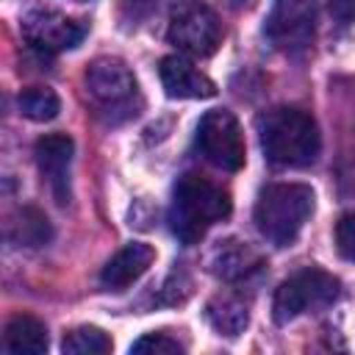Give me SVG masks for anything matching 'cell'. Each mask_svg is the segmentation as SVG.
<instances>
[{"mask_svg": "<svg viewBox=\"0 0 355 355\" xmlns=\"http://www.w3.org/2000/svg\"><path fill=\"white\" fill-rule=\"evenodd\" d=\"M153 261H155V250L150 244L130 241L114 258L105 261V266L100 272V283L108 291H125L128 286H133L153 266Z\"/></svg>", "mask_w": 355, "mask_h": 355, "instance_id": "13", "label": "cell"}, {"mask_svg": "<svg viewBox=\"0 0 355 355\" xmlns=\"http://www.w3.org/2000/svg\"><path fill=\"white\" fill-rule=\"evenodd\" d=\"M336 247L341 258L355 263V214H344L336 222Z\"/></svg>", "mask_w": 355, "mask_h": 355, "instance_id": "20", "label": "cell"}, {"mask_svg": "<svg viewBox=\"0 0 355 355\" xmlns=\"http://www.w3.org/2000/svg\"><path fill=\"white\" fill-rule=\"evenodd\" d=\"M263 158L280 169H305L319 158L322 136L316 119L297 105H277L258 116Z\"/></svg>", "mask_w": 355, "mask_h": 355, "instance_id": "1", "label": "cell"}, {"mask_svg": "<svg viewBox=\"0 0 355 355\" xmlns=\"http://www.w3.org/2000/svg\"><path fill=\"white\" fill-rule=\"evenodd\" d=\"M205 316H208V322H211V327L216 333H222V336H239L247 327V322H250V308L236 294H225V297L219 294V297H214L205 305Z\"/></svg>", "mask_w": 355, "mask_h": 355, "instance_id": "15", "label": "cell"}, {"mask_svg": "<svg viewBox=\"0 0 355 355\" xmlns=\"http://www.w3.org/2000/svg\"><path fill=\"white\" fill-rule=\"evenodd\" d=\"M230 216V194L202 175L186 172L172 189L169 227L183 244H197L208 227Z\"/></svg>", "mask_w": 355, "mask_h": 355, "instance_id": "2", "label": "cell"}, {"mask_svg": "<svg viewBox=\"0 0 355 355\" xmlns=\"http://www.w3.org/2000/svg\"><path fill=\"white\" fill-rule=\"evenodd\" d=\"M133 355H172V352H183V344H178L175 338H169L166 333H144L139 341L130 344Z\"/></svg>", "mask_w": 355, "mask_h": 355, "instance_id": "19", "label": "cell"}, {"mask_svg": "<svg viewBox=\"0 0 355 355\" xmlns=\"http://www.w3.org/2000/svg\"><path fill=\"white\" fill-rule=\"evenodd\" d=\"M269 44L286 55H300L316 36V3L313 0H272L263 22Z\"/></svg>", "mask_w": 355, "mask_h": 355, "instance_id": "7", "label": "cell"}, {"mask_svg": "<svg viewBox=\"0 0 355 355\" xmlns=\"http://www.w3.org/2000/svg\"><path fill=\"white\" fill-rule=\"evenodd\" d=\"M161 86L172 100H208L216 94V86L183 55H166L158 64Z\"/></svg>", "mask_w": 355, "mask_h": 355, "instance_id": "11", "label": "cell"}, {"mask_svg": "<svg viewBox=\"0 0 355 355\" xmlns=\"http://www.w3.org/2000/svg\"><path fill=\"white\" fill-rule=\"evenodd\" d=\"M72 153H75V141L67 133H47L33 144L36 166H39L42 178L47 180L50 194L58 205H67L72 197V189H69Z\"/></svg>", "mask_w": 355, "mask_h": 355, "instance_id": "9", "label": "cell"}, {"mask_svg": "<svg viewBox=\"0 0 355 355\" xmlns=\"http://www.w3.org/2000/svg\"><path fill=\"white\" fill-rule=\"evenodd\" d=\"M166 39L180 53L205 58V55H214L222 42V22L208 3L186 0L172 11Z\"/></svg>", "mask_w": 355, "mask_h": 355, "instance_id": "5", "label": "cell"}, {"mask_svg": "<svg viewBox=\"0 0 355 355\" xmlns=\"http://www.w3.org/2000/svg\"><path fill=\"white\" fill-rule=\"evenodd\" d=\"M61 349L67 355H108L114 349V341H111V336L105 330L83 324V327H75V330H69L64 336Z\"/></svg>", "mask_w": 355, "mask_h": 355, "instance_id": "17", "label": "cell"}, {"mask_svg": "<svg viewBox=\"0 0 355 355\" xmlns=\"http://www.w3.org/2000/svg\"><path fill=\"white\" fill-rule=\"evenodd\" d=\"M86 89L100 105L119 108V105H128L133 100L136 78H133V72L128 69L125 61L103 55V58H94L86 67Z\"/></svg>", "mask_w": 355, "mask_h": 355, "instance_id": "10", "label": "cell"}, {"mask_svg": "<svg viewBox=\"0 0 355 355\" xmlns=\"http://www.w3.org/2000/svg\"><path fill=\"white\" fill-rule=\"evenodd\" d=\"M14 239H17L19 244H25V247H42V244H47V241H50L47 216L39 214L36 208H22Z\"/></svg>", "mask_w": 355, "mask_h": 355, "instance_id": "18", "label": "cell"}, {"mask_svg": "<svg viewBox=\"0 0 355 355\" xmlns=\"http://www.w3.org/2000/svg\"><path fill=\"white\" fill-rule=\"evenodd\" d=\"M336 300H338V280L324 269L305 266L277 286L275 302H272V316L277 324H288L291 319H297L302 313L324 311Z\"/></svg>", "mask_w": 355, "mask_h": 355, "instance_id": "4", "label": "cell"}, {"mask_svg": "<svg viewBox=\"0 0 355 355\" xmlns=\"http://www.w3.org/2000/svg\"><path fill=\"white\" fill-rule=\"evenodd\" d=\"M197 147L202 158L225 172H239L247 158L244 147V133L233 111L227 108H214L205 111L202 119L197 122Z\"/></svg>", "mask_w": 355, "mask_h": 355, "instance_id": "6", "label": "cell"}, {"mask_svg": "<svg viewBox=\"0 0 355 355\" xmlns=\"http://www.w3.org/2000/svg\"><path fill=\"white\" fill-rule=\"evenodd\" d=\"M324 3L336 22H341V25L355 22V0H324Z\"/></svg>", "mask_w": 355, "mask_h": 355, "instance_id": "21", "label": "cell"}, {"mask_svg": "<svg viewBox=\"0 0 355 355\" xmlns=\"http://www.w3.org/2000/svg\"><path fill=\"white\" fill-rule=\"evenodd\" d=\"M261 255L239 239H219L214 241V247L205 252V269L219 277V280H241L247 275H252L255 269H261Z\"/></svg>", "mask_w": 355, "mask_h": 355, "instance_id": "12", "label": "cell"}, {"mask_svg": "<svg viewBox=\"0 0 355 355\" xmlns=\"http://www.w3.org/2000/svg\"><path fill=\"white\" fill-rule=\"evenodd\" d=\"M22 36L39 53H61L83 42L86 22L67 17L55 8H36L22 17Z\"/></svg>", "mask_w": 355, "mask_h": 355, "instance_id": "8", "label": "cell"}, {"mask_svg": "<svg viewBox=\"0 0 355 355\" xmlns=\"http://www.w3.org/2000/svg\"><path fill=\"white\" fill-rule=\"evenodd\" d=\"M227 3H230V6H244L247 0H227Z\"/></svg>", "mask_w": 355, "mask_h": 355, "instance_id": "22", "label": "cell"}, {"mask_svg": "<svg viewBox=\"0 0 355 355\" xmlns=\"http://www.w3.org/2000/svg\"><path fill=\"white\" fill-rule=\"evenodd\" d=\"M17 108H19V114H22L25 119H31V122H50V119L58 116L61 100H58V94H55L53 89H47V86H28V89L19 92Z\"/></svg>", "mask_w": 355, "mask_h": 355, "instance_id": "16", "label": "cell"}, {"mask_svg": "<svg viewBox=\"0 0 355 355\" xmlns=\"http://www.w3.org/2000/svg\"><path fill=\"white\" fill-rule=\"evenodd\" d=\"M78 3H83V0H78Z\"/></svg>", "mask_w": 355, "mask_h": 355, "instance_id": "23", "label": "cell"}, {"mask_svg": "<svg viewBox=\"0 0 355 355\" xmlns=\"http://www.w3.org/2000/svg\"><path fill=\"white\" fill-rule=\"evenodd\" d=\"M3 347L11 355H44L47 352V327L31 313H17L6 322Z\"/></svg>", "mask_w": 355, "mask_h": 355, "instance_id": "14", "label": "cell"}, {"mask_svg": "<svg viewBox=\"0 0 355 355\" xmlns=\"http://www.w3.org/2000/svg\"><path fill=\"white\" fill-rule=\"evenodd\" d=\"M313 189L305 183H269L255 200V227L275 247H291L313 214Z\"/></svg>", "mask_w": 355, "mask_h": 355, "instance_id": "3", "label": "cell"}]
</instances>
